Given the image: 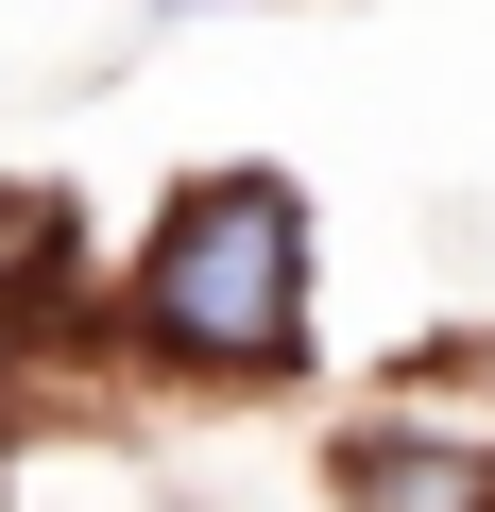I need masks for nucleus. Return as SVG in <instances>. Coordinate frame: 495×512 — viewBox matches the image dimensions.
I'll use <instances>...</instances> for the list:
<instances>
[{"label": "nucleus", "instance_id": "f257e3e1", "mask_svg": "<svg viewBox=\"0 0 495 512\" xmlns=\"http://www.w3.org/2000/svg\"><path fill=\"white\" fill-rule=\"evenodd\" d=\"M137 325L188 376H291V342H308V188L291 171L171 188L154 205V256H137Z\"/></svg>", "mask_w": 495, "mask_h": 512}, {"label": "nucleus", "instance_id": "7ed1b4c3", "mask_svg": "<svg viewBox=\"0 0 495 512\" xmlns=\"http://www.w3.org/2000/svg\"><path fill=\"white\" fill-rule=\"evenodd\" d=\"M52 274H69V205L52 188H0V308H35Z\"/></svg>", "mask_w": 495, "mask_h": 512}, {"label": "nucleus", "instance_id": "20e7f679", "mask_svg": "<svg viewBox=\"0 0 495 512\" xmlns=\"http://www.w3.org/2000/svg\"><path fill=\"white\" fill-rule=\"evenodd\" d=\"M154 18H222V0H154Z\"/></svg>", "mask_w": 495, "mask_h": 512}, {"label": "nucleus", "instance_id": "f03ea898", "mask_svg": "<svg viewBox=\"0 0 495 512\" xmlns=\"http://www.w3.org/2000/svg\"><path fill=\"white\" fill-rule=\"evenodd\" d=\"M342 512H495V461H478V444L359 427V444H342Z\"/></svg>", "mask_w": 495, "mask_h": 512}]
</instances>
